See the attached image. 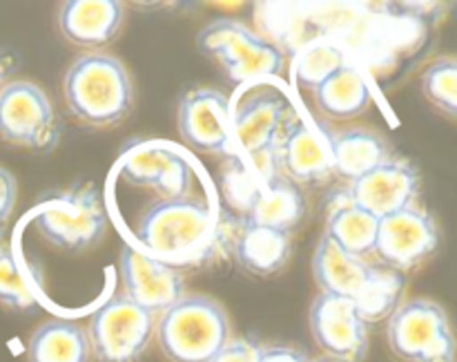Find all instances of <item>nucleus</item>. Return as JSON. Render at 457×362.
<instances>
[{"instance_id": "1", "label": "nucleus", "mask_w": 457, "mask_h": 362, "mask_svg": "<svg viewBox=\"0 0 457 362\" xmlns=\"http://www.w3.org/2000/svg\"><path fill=\"white\" fill-rule=\"evenodd\" d=\"M312 275L321 293L351 299L366 324L391 317L406 289L404 273L346 255L326 235L312 255Z\"/></svg>"}, {"instance_id": "2", "label": "nucleus", "mask_w": 457, "mask_h": 362, "mask_svg": "<svg viewBox=\"0 0 457 362\" xmlns=\"http://www.w3.org/2000/svg\"><path fill=\"white\" fill-rule=\"evenodd\" d=\"M62 94L71 114L92 128L120 123L134 105L128 67L119 58L98 52L71 63L62 79Z\"/></svg>"}, {"instance_id": "3", "label": "nucleus", "mask_w": 457, "mask_h": 362, "mask_svg": "<svg viewBox=\"0 0 457 362\" xmlns=\"http://www.w3.org/2000/svg\"><path fill=\"white\" fill-rule=\"evenodd\" d=\"M154 333L170 362H210L230 340V320L219 299L186 293L161 313Z\"/></svg>"}, {"instance_id": "4", "label": "nucleus", "mask_w": 457, "mask_h": 362, "mask_svg": "<svg viewBox=\"0 0 457 362\" xmlns=\"http://www.w3.org/2000/svg\"><path fill=\"white\" fill-rule=\"evenodd\" d=\"M214 231V215L208 201L161 199L143 213L137 240L143 253L177 268V262L199 255Z\"/></svg>"}, {"instance_id": "5", "label": "nucleus", "mask_w": 457, "mask_h": 362, "mask_svg": "<svg viewBox=\"0 0 457 362\" xmlns=\"http://www.w3.org/2000/svg\"><path fill=\"white\" fill-rule=\"evenodd\" d=\"M223 190L232 208L239 210L244 223L275 228L290 232L306 215V199L302 188L275 173H248L232 165L223 174Z\"/></svg>"}, {"instance_id": "6", "label": "nucleus", "mask_w": 457, "mask_h": 362, "mask_svg": "<svg viewBox=\"0 0 457 362\" xmlns=\"http://www.w3.org/2000/svg\"><path fill=\"white\" fill-rule=\"evenodd\" d=\"M34 219L45 240L70 253L89 250L107 231L105 204L94 183L47 192L38 201Z\"/></svg>"}, {"instance_id": "7", "label": "nucleus", "mask_w": 457, "mask_h": 362, "mask_svg": "<svg viewBox=\"0 0 457 362\" xmlns=\"http://www.w3.org/2000/svg\"><path fill=\"white\" fill-rule=\"evenodd\" d=\"M196 45L205 56L217 58L235 83L277 76L284 67L281 49L239 21L210 22L199 31Z\"/></svg>"}, {"instance_id": "8", "label": "nucleus", "mask_w": 457, "mask_h": 362, "mask_svg": "<svg viewBox=\"0 0 457 362\" xmlns=\"http://www.w3.org/2000/svg\"><path fill=\"white\" fill-rule=\"evenodd\" d=\"M388 344L406 362H455V338L449 317L431 299H411L393 311Z\"/></svg>"}, {"instance_id": "9", "label": "nucleus", "mask_w": 457, "mask_h": 362, "mask_svg": "<svg viewBox=\"0 0 457 362\" xmlns=\"http://www.w3.org/2000/svg\"><path fill=\"white\" fill-rule=\"evenodd\" d=\"M156 316L116 293L89 320V347L98 362H137L150 347Z\"/></svg>"}, {"instance_id": "10", "label": "nucleus", "mask_w": 457, "mask_h": 362, "mask_svg": "<svg viewBox=\"0 0 457 362\" xmlns=\"http://www.w3.org/2000/svg\"><path fill=\"white\" fill-rule=\"evenodd\" d=\"M0 137L38 152L56 147L61 137L56 112L40 85L18 79L0 88Z\"/></svg>"}, {"instance_id": "11", "label": "nucleus", "mask_w": 457, "mask_h": 362, "mask_svg": "<svg viewBox=\"0 0 457 362\" xmlns=\"http://www.w3.org/2000/svg\"><path fill=\"white\" fill-rule=\"evenodd\" d=\"M420 186L422 179L418 168L411 161L391 156L386 164L335 190L328 197V204H351L373 217L384 219L386 215L413 206L420 195Z\"/></svg>"}, {"instance_id": "12", "label": "nucleus", "mask_w": 457, "mask_h": 362, "mask_svg": "<svg viewBox=\"0 0 457 362\" xmlns=\"http://www.w3.org/2000/svg\"><path fill=\"white\" fill-rule=\"evenodd\" d=\"M442 232L436 219L413 204L386 215L378 223L375 253L379 262L397 273H406L427 262L440 248Z\"/></svg>"}, {"instance_id": "13", "label": "nucleus", "mask_w": 457, "mask_h": 362, "mask_svg": "<svg viewBox=\"0 0 457 362\" xmlns=\"http://www.w3.org/2000/svg\"><path fill=\"white\" fill-rule=\"evenodd\" d=\"M293 107L284 94L275 89H257L237 105L230 116V134L250 161L263 155H275L277 146L297 123Z\"/></svg>"}, {"instance_id": "14", "label": "nucleus", "mask_w": 457, "mask_h": 362, "mask_svg": "<svg viewBox=\"0 0 457 362\" xmlns=\"http://www.w3.org/2000/svg\"><path fill=\"white\" fill-rule=\"evenodd\" d=\"M315 342L328 358L339 362H361L369 351V324L351 299L320 293L308 313Z\"/></svg>"}, {"instance_id": "15", "label": "nucleus", "mask_w": 457, "mask_h": 362, "mask_svg": "<svg viewBox=\"0 0 457 362\" xmlns=\"http://www.w3.org/2000/svg\"><path fill=\"white\" fill-rule=\"evenodd\" d=\"M119 273L125 298L152 316L165 313L186 295V280L179 268L150 257L134 246H123L120 250Z\"/></svg>"}, {"instance_id": "16", "label": "nucleus", "mask_w": 457, "mask_h": 362, "mask_svg": "<svg viewBox=\"0 0 457 362\" xmlns=\"http://www.w3.org/2000/svg\"><path fill=\"white\" fill-rule=\"evenodd\" d=\"M179 132L190 147L210 155L230 150V103L217 89L196 88L179 103Z\"/></svg>"}, {"instance_id": "17", "label": "nucleus", "mask_w": 457, "mask_h": 362, "mask_svg": "<svg viewBox=\"0 0 457 362\" xmlns=\"http://www.w3.org/2000/svg\"><path fill=\"white\" fill-rule=\"evenodd\" d=\"M120 174L134 186L152 188L163 199L190 197V164L177 150H170L159 143H143V146L125 152L123 161H120Z\"/></svg>"}, {"instance_id": "18", "label": "nucleus", "mask_w": 457, "mask_h": 362, "mask_svg": "<svg viewBox=\"0 0 457 362\" xmlns=\"http://www.w3.org/2000/svg\"><path fill=\"white\" fill-rule=\"evenodd\" d=\"M277 170L295 186H320L333 177L328 137H320L311 125L297 121L275 150Z\"/></svg>"}, {"instance_id": "19", "label": "nucleus", "mask_w": 457, "mask_h": 362, "mask_svg": "<svg viewBox=\"0 0 457 362\" xmlns=\"http://www.w3.org/2000/svg\"><path fill=\"white\" fill-rule=\"evenodd\" d=\"M123 22V4L114 0H70L58 12V27L70 43L98 49L110 43Z\"/></svg>"}, {"instance_id": "20", "label": "nucleus", "mask_w": 457, "mask_h": 362, "mask_svg": "<svg viewBox=\"0 0 457 362\" xmlns=\"http://www.w3.org/2000/svg\"><path fill=\"white\" fill-rule=\"evenodd\" d=\"M328 152L333 174L346 179L348 183L364 177L393 156L386 139L369 128L339 130L328 134Z\"/></svg>"}, {"instance_id": "21", "label": "nucleus", "mask_w": 457, "mask_h": 362, "mask_svg": "<svg viewBox=\"0 0 457 362\" xmlns=\"http://www.w3.org/2000/svg\"><path fill=\"white\" fill-rule=\"evenodd\" d=\"M290 232L244 223L235 241V255L254 275H275L290 259Z\"/></svg>"}, {"instance_id": "22", "label": "nucleus", "mask_w": 457, "mask_h": 362, "mask_svg": "<svg viewBox=\"0 0 457 362\" xmlns=\"http://www.w3.org/2000/svg\"><path fill=\"white\" fill-rule=\"evenodd\" d=\"M87 331L70 320H49L34 331L27 347L29 362H89Z\"/></svg>"}, {"instance_id": "23", "label": "nucleus", "mask_w": 457, "mask_h": 362, "mask_svg": "<svg viewBox=\"0 0 457 362\" xmlns=\"http://www.w3.org/2000/svg\"><path fill=\"white\" fill-rule=\"evenodd\" d=\"M315 101L326 116L346 121L369 110L373 94H370L364 74L348 63L315 89Z\"/></svg>"}, {"instance_id": "24", "label": "nucleus", "mask_w": 457, "mask_h": 362, "mask_svg": "<svg viewBox=\"0 0 457 362\" xmlns=\"http://www.w3.org/2000/svg\"><path fill=\"white\" fill-rule=\"evenodd\" d=\"M379 219L351 204H328L324 235L353 257L366 259L375 253Z\"/></svg>"}, {"instance_id": "25", "label": "nucleus", "mask_w": 457, "mask_h": 362, "mask_svg": "<svg viewBox=\"0 0 457 362\" xmlns=\"http://www.w3.org/2000/svg\"><path fill=\"white\" fill-rule=\"evenodd\" d=\"M348 56L337 43L330 40H308L302 43L293 61V74L299 85L317 89L339 67L348 65Z\"/></svg>"}, {"instance_id": "26", "label": "nucleus", "mask_w": 457, "mask_h": 362, "mask_svg": "<svg viewBox=\"0 0 457 362\" xmlns=\"http://www.w3.org/2000/svg\"><path fill=\"white\" fill-rule=\"evenodd\" d=\"M424 97L440 107L445 114L455 116L457 112V63L453 58H440L422 76Z\"/></svg>"}, {"instance_id": "27", "label": "nucleus", "mask_w": 457, "mask_h": 362, "mask_svg": "<svg viewBox=\"0 0 457 362\" xmlns=\"http://www.w3.org/2000/svg\"><path fill=\"white\" fill-rule=\"evenodd\" d=\"M0 302L18 311H25L36 304V295L25 273L21 271L12 250L4 246H0Z\"/></svg>"}, {"instance_id": "28", "label": "nucleus", "mask_w": 457, "mask_h": 362, "mask_svg": "<svg viewBox=\"0 0 457 362\" xmlns=\"http://www.w3.org/2000/svg\"><path fill=\"white\" fill-rule=\"evenodd\" d=\"M259 344L253 340H228L226 347L210 362H259Z\"/></svg>"}, {"instance_id": "29", "label": "nucleus", "mask_w": 457, "mask_h": 362, "mask_svg": "<svg viewBox=\"0 0 457 362\" xmlns=\"http://www.w3.org/2000/svg\"><path fill=\"white\" fill-rule=\"evenodd\" d=\"M16 197H18L16 179H13V174L9 173V170L0 168V232L4 231L9 217H12L13 206H16Z\"/></svg>"}, {"instance_id": "30", "label": "nucleus", "mask_w": 457, "mask_h": 362, "mask_svg": "<svg viewBox=\"0 0 457 362\" xmlns=\"http://www.w3.org/2000/svg\"><path fill=\"white\" fill-rule=\"evenodd\" d=\"M259 362H311V358L295 347L272 344V347L259 349Z\"/></svg>"}, {"instance_id": "31", "label": "nucleus", "mask_w": 457, "mask_h": 362, "mask_svg": "<svg viewBox=\"0 0 457 362\" xmlns=\"http://www.w3.org/2000/svg\"><path fill=\"white\" fill-rule=\"evenodd\" d=\"M7 70H9V61L3 56V54H0V88L4 85V76H7Z\"/></svg>"}, {"instance_id": "32", "label": "nucleus", "mask_w": 457, "mask_h": 362, "mask_svg": "<svg viewBox=\"0 0 457 362\" xmlns=\"http://www.w3.org/2000/svg\"><path fill=\"white\" fill-rule=\"evenodd\" d=\"M320 362H339V360H333V358H326V360H320Z\"/></svg>"}]
</instances>
